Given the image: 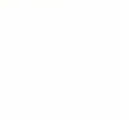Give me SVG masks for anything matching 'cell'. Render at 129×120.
<instances>
[]
</instances>
